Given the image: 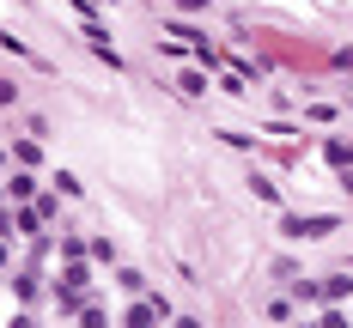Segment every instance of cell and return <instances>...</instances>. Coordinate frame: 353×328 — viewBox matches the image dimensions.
<instances>
[{
	"label": "cell",
	"mask_w": 353,
	"mask_h": 328,
	"mask_svg": "<svg viewBox=\"0 0 353 328\" xmlns=\"http://www.w3.org/2000/svg\"><path fill=\"white\" fill-rule=\"evenodd\" d=\"M341 298H353V274H329L323 280V304H341Z\"/></svg>",
	"instance_id": "6"
},
{
	"label": "cell",
	"mask_w": 353,
	"mask_h": 328,
	"mask_svg": "<svg viewBox=\"0 0 353 328\" xmlns=\"http://www.w3.org/2000/svg\"><path fill=\"white\" fill-rule=\"evenodd\" d=\"M55 195H68V201H79V177H68V171H55Z\"/></svg>",
	"instance_id": "12"
},
{
	"label": "cell",
	"mask_w": 353,
	"mask_h": 328,
	"mask_svg": "<svg viewBox=\"0 0 353 328\" xmlns=\"http://www.w3.org/2000/svg\"><path fill=\"white\" fill-rule=\"evenodd\" d=\"M6 261H12V250H6V237H0V267H6Z\"/></svg>",
	"instance_id": "20"
},
{
	"label": "cell",
	"mask_w": 353,
	"mask_h": 328,
	"mask_svg": "<svg viewBox=\"0 0 353 328\" xmlns=\"http://www.w3.org/2000/svg\"><path fill=\"white\" fill-rule=\"evenodd\" d=\"M323 328H347V316H341V310L329 304V316H323Z\"/></svg>",
	"instance_id": "15"
},
{
	"label": "cell",
	"mask_w": 353,
	"mask_h": 328,
	"mask_svg": "<svg viewBox=\"0 0 353 328\" xmlns=\"http://www.w3.org/2000/svg\"><path fill=\"white\" fill-rule=\"evenodd\" d=\"M329 231H335V219H329V213H286V219H281V237H286V243L329 237Z\"/></svg>",
	"instance_id": "2"
},
{
	"label": "cell",
	"mask_w": 353,
	"mask_h": 328,
	"mask_svg": "<svg viewBox=\"0 0 353 328\" xmlns=\"http://www.w3.org/2000/svg\"><path fill=\"white\" fill-rule=\"evenodd\" d=\"M12 328H43V322H37V316H31V310H25V316H19V322H12Z\"/></svg>",
	"instance_id": "18"
},
{
	"label": "cell",
	"mask_w": 353,
	"mask_h": 328,
	"mask_svg": "<svg viewBox=\"0 0 353 328\" xmlns=\"http://www.w3.org/2000/svg\"><path fill=\"white\" fill-rule=\"evenodd\" d=\"M0 188H6V201H19V207H31L37 195H43V177H37V171H12V177L0 182Z\"/></svg>",
	"instance_id": "3"
},
{
	"label": "cell",
	"mask_w": 353,
	"mask_h": 328,
	"mask_svg": "<svg viewBox=\"0 0 353 328\" xmlns=\"http://www.w3.org/2000/svg\"><path fill=\"white\" fill-rule=\"evenodd\" d=\"M341 188H347V195H353V171H341Z\"/></svg>",
	"instance_id": "21"
},
{
	"label": "cell",
	"mask_w": 353,
	"mask_h": 328,
	"mask_svg": "<svg viewBox=\"0 0 353 328\" xmlns=\"http://www.w3.org/2000/svg\"><path fill=\"white\" fill-rule=\"evenodd\" d=\"M79 328H110V310L104 304H85V310H79Z\"/></svg>",
	"instance_id": "9"
},
{
	"label": "cell",
	"mask_w": 353,
	"mask_h": 328,
	"mask_svg": "<svg viewBox=\"0 0 353 328\" xmlns=\"http://www.w3.org/2000/svg\"><path fill=\"white\" fill-rule=\"evenodd\" d=\"M37 286H43V280H37V267H25V274H12V298H19L25 310L37 304Z\"/></svg>",
	"instance_id": "4"
},
{
	"label": "cell",
	"mask_w": 353,
	"mask_h": 328,
	"mask_svg": "<svg viewBox=\"0 0 353 328\" xmlns=\"http://www.w3.org/2000/svg\"><path fill=\"white\" fill-rule=\"evenodd\" d=\"M171 328H201V322H195V316H171Z\"/></svg>",
	"instance_id": "17"
},
{
	"label": "cell",
	"mask_w": 353,
	"mask_h": 328,
	"mask_svg": "<svg viewBox=\"0 0 353 328\" xmlns=\"http://www.w3.org/2000/svg\"><path fill=\"white\" fill-rule=\"evenodd\" d=\"M323 158H329V171H353V140H329Z\"/></svg>",
	"instance_id": "7"
},
{
	"label": "cell",
	"mask_w": 353,
	"mask_h": 328,
	"mask_svg": "<svg viewBox=\"0 0 353 328\" xmlns=\"http://www.w3.org/2000/svg\"><path fill=\"white\" fill-rule=\"evenodd\" d=\"M159 322H171V304H165L159 292H146V298H134V304L122 310V328H159Z\"/></svg>",
	"instance_id": "1"
},
{
	"label": "cell",
	"mask_w": 353,
	"mask_h": 328,
	"mask_svg": "<svg viewBox=\"0 0 353 328\" xmlns=\"http://www.w3.org/2000/svg\"><path fill=\"white\" fill-rule=\"evenodd\" d=\"M12 104H19V85H12V79L0 73V109H12Z\"/></svg>",
	"instance_id": "14"
},
{
	"label": "cell",
	"mask_w": 353,
	"mask_h": 328,
	"mask_svg": "<svg viewBox=\"0 0 353 328\" xmlns=\"http://www.w3.org/2000/svg\"><path fill=\"white\" fill-rule=\"evenodd\" d=\"M176 91H183V98H201V91H208V79H201V73H189V67H183V79H176Z\"/></svg>",
	"instance_id": "10"
},
{
	"label": "cell",
	"mask_w": 353,
	"mask_h": 328,
	"mask_svg": "<svg viewBox=\"0 0 353 328\" xmlns=\"http://www.w3.org/2000/svg\"><path fill=\"white\" fill-rule=\"evenodd\" d=\"M116 286H122V292H134V298H146V280L134 274V267H116Z\"/></svg>",
	"instance_id": "8"
},
{
	"label": "cell",
	"mask_w": 353,
	"mask_h": 328,
	"mask_svg": "<svg viewBox=\"0 0 353 328\" xmlns=\"http://www.w3.org/2000/svg\"><path fill=\"white\" fill-rule=\"evenodd\" d=\"M268 316L274 322H292V298H268Z\"/></svg>",
	"instance_id": "13"
},
{
	"label": "cell",
	"mask_w": 353,
	"mask_h": 328,
	"mask_svg": "<svg viewBox=\"0 0 353 328\" xmlns=\"http://www.w3.org/2000/svg\"><path fill=\"white\" fill-rule=\"evenodd\" d=\"M92 261H104V267H116V243H110V237H92Z\"/></svg>",
	"instance_id": "11"
},
{
	"label": "cell",
	"mask_w": 353,
	"mask_h": 328,
	"mask_svg": "<svg viewBox=\"0 0 353 328\" xmlns=\"http://www.w3.org/2000/svg\"><path fill=\"white\" fill-rule=\"evenodd\" d=\"M176 6H183V12H201V6H208V0H176Z\"/></svg>",
	"instance_id": "19"
},
{
	"label": "cell",
	"mask_w": 353,
	"mask_h": 328,
	"mask_svg": "<svg viewBox=\"0 0 353 328\" xmlns=\"http://www.w3.org/2000/svg\"><path fill=\"white\" fill-rule=\"evenodd\" d=\"M0 177H12V152L6 146H0Z\"/></svg>",
	"instance_id": "16"
},
{
	"label": "cell",
	"mask_w": 353,
	"mask_h": 328,
	"mask_svg": "<svg viewBox=\"0 0 353 328\" xmlns=\"http://www.w3.org/2000/svg\"><path fill=\"white\" fill-rule=\"evenodd\" d=\"M12 164H19V171H43V146H31V140H12Z\"/></svg>",
	"instance_id": "5"
}]
</instances>
